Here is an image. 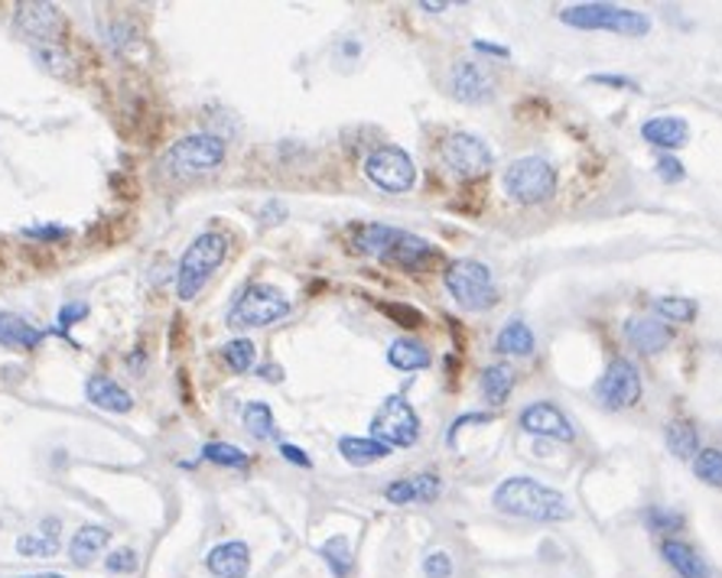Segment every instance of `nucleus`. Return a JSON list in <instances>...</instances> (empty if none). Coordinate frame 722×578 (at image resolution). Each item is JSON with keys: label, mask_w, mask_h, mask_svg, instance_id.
Listing matches in <instances>:
<instances>
[{"label": "nucleus", "mask_w": 722, "mask_h": 578, "mask_svg": "<svg viewBox=\"0 0 722 578\" xmlns=\"http://www.w3.org/2000/svg\"><path fill=\"white\" fill-rule=\"evenodd\" d=\"M556 170L540 157H521L504 170V193L517 205H543L556 195Z\"/></svg>", "instance_id": "obj_6"}, {"label": "nucleus", "mask_w": 722, "mask_h": 578, "mask_svg": "<svg viewBox=\"0 0 722 578\" xmlns=\"http://www.w3.org/2000/svg\"><path fill=\"white\" fill-rule=\"evenodd\" d=\"M440 160H443V167H446L456 180H466V183L488 176L491 167H494L491 147L481 140L479 134H469V131L450 134V137L440 144Z\"/></svg>", "instance_id": "obj_9"}, {"label": "nucleus", "mask_w": 722, "mask_h": 578, "mask_svg": "<svg viewBox=\"0 0 722 578\" xmlns=\"http://www.w3.org/2000/svg\"><path fill=\"white\" fill-rule=\"evenodd\" d=\"M560 23L573 26V29H586V33H619V36H648L651 33V16L632 7H619V3H573L560 10Z\"/></svg>", "instance_id": "obj_2"}, {"label": "nucleus", "mask_w": 722, "mask_h": 578, "mask_svg": "<svg viewBox=\"0 0 722 578\" xmlns=\"http://www.w3.org/2000/svg\"><path fill=\"white\" fill-rule=\"evenodd\" d=\"M33 59L42 65V69H49V72H56V75H72V56L59 46V42H46V46H33Z\"/></svg>", "instance_id": "obj_33"}, {"label": "nucleus", "mask_w": 722, "mask_h": 578, "mask_svg": "<svg viewBox=\"0 0 722 578\" xmlns=\"http://www.w3.org/2000/svg\"><path fill=\"white\" fill-rule=\"evenodd\" d=\"M469 422H491V416L488 413H466V416H460L453 426H450V432H446V442L453 445V439H456V432L463 429V426H469Z\"/></svg>", "instance_id": "obj_46"}, {"label": "nucleus", "mask_w": 722, "mask_h": 578, "mask_svg": "<svg viewBox=\"0 0 722 578\" xmlns=\"http://www.w3.org/2000/svg\"><path fill=\"white\" fill-rule=\"evenodd\" d=\"M85 396L95 403V406H101V409H108V413H131V406H134V396L124 390V386L118 384V381H111V378H88V384H85Z\"/></svg>", "instance_id": "obj_21"}, {"label": "nucleus", "mask_w": 722, "mask_h": 578, "mask_svg": "<svg viewBox=\"0 0 722 578\" xmlns=\"http://www.w3.org/2000/svg\"><path fill=\"white\" fill-rule=\"evenodd\" d=\"M85 312H88V309H85V306H65V309H62V316H59V319H62V325H69V322H72V319H82V316H85Z\"/></svg>", "instance_id": "obj_50"}, {"label": "nucleus", "mask_w": 722, "mask_h": 578, "mask_svg": "<svg viewBox=\"0 0 722 578\" xmlns=\"http://www.w3.org/2000/svg\"><path fill=\"white\" fill-rule=\"evenodd\" d=\"M534 348H537V339H534L530 325H524L521 319L507 322L494 339V352L507 355V358H527V355H534Z\"/></svg>", "instance_id": "obj_25"}, {"label": "nucleus", "mask_w": 722, "mask_h": 578, "mask_svg": "<svg viewBox=\"0 0 722 578\" xmlns=\"http://www.w3.org/2000/svg\"><path fill=\"white\" fill-rule=\"evenodd\" d=\"M401 237V227H391V224H362L355 231V247L368 257H381L388 260L394 241Z\"/></svg>", "instance_id": "obj_24"}, {"label": "nucleus", "mask_w": 722, "mask_h": 578, "mask_svg": "<svg viewBox=\"0 0 722 578\" xmlns=\"http://www.w3.org/2000/svg\"><path fill=\"white\" fill-rule=\"evenodd\" d=\"M424 576L427 578H453V556L437 550L424 559Z\"/></svg>", "instance_id": "obj_41"}, {"label": "nucleus", "mask_w": 722, "mask_h": 578, "mask_svg": "<svg viewBox=\"0 0 722 578\" xmlns=\"http://www.w3.org/2000/svg\"><path fill=\"white\" fill-rule=\"evenodd\" d=\"M473 49L476 52H485V56H501V59H507L511 52H507V46H494V42H485V39H476L473 42Z\"/></svg>", "instance_id": "obj_47"}, {"label": "nucleus", "mask_w": 722, "mask_h": 578, "mask_svg": "<svg viewBox=\"0 0 722 578\" xmlns=\"http://www.w3.org/2000/svg\"><path fill=\"white\" fill-rule=\"evenodd\" d=\"M414 488H417V501L420 504H433L443 494V478L437 471H424V475L414 478Z\"/></svg>", "instance_id": "obj_38"}, {"label": "nucleus", "mask_w": 722, "mask_h": 578, "mask_svg": "<svg viewBox=\"0 0 722 578\" xmlns=\"http://www.w3.org/2000/svg\"><path fill=\"white\" fill-rule=\"evenodd\" d=\"M661 559L681 578H713L707 559L684 540H674V537L661 540Z\"/></svg>", "instance_id": "obj_18"}, {"label": "nucleus", "mask_w": 722, "mask_h": 578, "mask_svg": "<svg viewBox=\"0 0 722 578\" xmlns=\"http://www.w3.org/2000/svg\"><path fill=\"white\" fill-rule=\"evenodd\" d=\"M498 91V78L485 62L463 59L450 69V95L463 104H488Z\"/></svg>", "instance_id": "obj_12"}, {"label": "nucleus", "mask_w": 722, "mask_h": 578, "mask_svg": "<svg viewBox=\"0 0 722 578\" xmlns=\"http://www.w3.org/2000/svg\"><path fill=\"white\" fill-rule=\"evenodd\" d=\"M514 390V368L504 361H494L481 371V393L491 406H501Z\"/></svg>", "instance_id": "obj_29"}, {"label": "nucleus", "mask_w": 722, "mask_h": 578, "mask_svg": "<svg viewBox=\"0 0 722 578\" xmlns=\"http://www.w3.org/2000/svg\"><path fill=\"white\" fill-rule=\"evenodd\" d=\"M339 452H342V458L348 462V465H358V468H365V465H375V462H384L388 455H391V448L384 445V442H378V439H362V435H342L339 439Z\"/></svg>", "instance_id": "obj_22"}, {"label": "nucleus", "mask_w": 722, "mask_h": 578, "mask_svg": "<svg viewBox=\"0 0 722 578\" xmlns=\"http://www.w3.org/2000/svg\"><path fill=\"white\" fill-rule=\"evenodd\" d=\"M664 442H668L671 455L681 458V462H694L697 452H700V432L687 419H671L664 426Z\"/></svg>", "instance_id": "obj_28"}, {"label": "nucleus", "mask_w": 722, "mask_h": 578, "mask_svg": "<svg viewBox=\"0 0 722 578\" xmlns=\"http://www.w3.org/2000/svg\"><path fill=\"white\" fill-rule=\"evenodd\" d=\"M641 371L628 358H615L596 384V399L605 409H628L641 399Z\"/></svg>", "instance_id": "obj_11"}, {"label": "nucleus", "mask_w": 722, "mask_h": 578, "mask_svg": "<svg viewBox=\"0 0 722 578\" xmlns=\"http://www.w3.org/2000/svg\"><path fill=\"white\" fill-rule=\"evenodd\" d=\"M433 254H437V247H433L427 237L411 234V231H401V237L394 241L388 260L397 263V267H404V270H420L427 260H433Z\"/></svg>", "instance_id": "obj_19"}, {"label": "nucleus", "mask_w": 722, "mask_h": 578, "mask_svg": "<svg viewBox=\"0 0 722 578\" xmlns=\"http://www.w3.org/2000/svg\"><path fill=\"white\" fill-rule=\"evenodd\" d=\"M222 358H225V365H229L235 374H247V371L254 368V361H257V348H254V342H247V339H235V342L222 345Z\"/></svg>", "instance_id": "obj_36"}, {"label": "nucleus", "mask_w": 722, "mask_h": 578, "mask_svg": "<svg viewBox=\"0 0 722 578\" xmlns=\"http://www.w3.org/2000/svg\"><path fill=\"white\" fill-rule=\"evenodd\" d=\"M694 475L710 488H722V448H700L694 458Z\"/></svg>", "instance_id": "obj_35"}, {"label": "nucleus", "mask_w": 722, "mask_h": 578, "mask_svg": "<svg viewBox=\"0 0 722 578\" xmlns=\"http://www.w3.org/2000/svg\"><path fill=\"white\" fill-rule=\"evenodd\" d=\"M371 439L384 442L388 448H411L420 439V416L407 403V396H388L378 413L371 416Z\"/></svg>", "instance_id": "obj_8"}, {"label": "nucleus", "mask_w": 722, "mask_h": 578, "mask_svg": "<svg viewBox=\"0 0 722 578\" xmlns=\"http://www.w3.org/2000/svg\"><path fill=\"white\" fill-rule=\"evenodd\" d=\"M322 563L329 566V573L335 578H348L355 569V556H352V543L345 537H332L319 546Z\"/></svg>", "instance_id": "obj_30"}, {"label": "nucleus", "mask_w": 722, "mask_h": 578, "mask_svg": "<svg viewBox=\"0 0 722 578\" xmlns=\"http://www.w3.org/2000/svg\"><path fill=\"white\" fill-rule=\"evenodd\" d=\"M384 497L394 504V507H407L417 501V488H414V478H401V481H391L384 488Z\"/></svg>", "instance_id": "obj_39"}, {"label": "nucleus", "mask_w": 722, "mask_h": 578, "mask_svg": "<svg viewBox=\"0 0 722 578\" xmlns=\"http://www.w3.org/2000/svg\"><path fill=\"white\" fill-rule=\"evenodd\" d=\"M625 342L641 355H658L674 342V329L654 316H635L625 322Z\"/></svg>", "instance_id": "obj_15"}, {"label": "nucleus", "mask_w": 722, "mask_h": 578, "mask_svg": "<svg viewBox=\"0 0 722 578\" xmlns=\"http://www.w3.org/2000/svg\"><path fill=\"white\" fill-rule=\"evenodd\" d=\"M257 374H260L267 384H280V381H283V368H280V365H264V368H257Z\"/></svg>", "instance_id": "obj_48"}, {"label": "nucleus", "mask_w": 722, "mask_h": 578, "mask_svg": "<svg viewBox=\"0 0 722 578\" xmlns=\"http://www.w3.org/2000/svg\"><path fill=\"white\" fill-rule=\"evenodd\" d=\"M365 176L384 189V193H411L417 183V167L411 160V153H404L401 147H378L368 153L365 160Z\"/></svg>", "instance_id": "obj_10"}, {"label": "nucleus", "mask_w": 722, "mask_h": 578, "mask_svg": "<svg viewBox=\"0 0 722 578\" xmlns=\"http://www.w3.org/2000/svg\"><path fill=\"white\" fill-rule=\"evenodd\" d=\"M641 137H645V144L671 153V150H681L690 144V124L681 114H658L641 124Z\"/></svg>", "instance_id": "obj_16"}, {"label": "nucleus", "mask_w": 722, "mask_h": 578, "mask_svg": "<svg viewBox=\"0 0 722 578\" xmlns=\"http://www.w3.org/2000/svg\"><path fill=\"white\" fill-rule=\"evenodd\" d=\"M203 458L212 465H225V468H247V455L238 445H229V442H206Z\"/></svg>", "instance_id": "obj_37"}, {"label": "nucleus", "mask_w": 722, "mask_h": 578, "mask_svg": "<svg viewBox=\"0 0 722 578\" xmlns=\"http://www.w3.org/2000/svg\"><path fill=\"white\" fill-rule=\"evenodd\" d=\"M16 29L33 42V46H46V42H59L62 33V13L52 3H20L16 7Z\"/></svg>", "instance_id": "obj_14"}, {"label": "nucleus", "mask_w": 722, "mask_h": 578, "mask_svg": "<svg viewBox=\"0 0 722 578\" xmlns=\"http://www.w3.org/2000/svg\"><path fill=\"white\" fill-rule=\"evenodd\" d=\"M20 578H65V576H59V573H36V576H20Z\"/></svg>", "instance_id": "obj_53"}, {"label": "nucleus", "mask_w": 722, "mask_h": 578, "mask_svg": "<svg viewBox=\"0 0 722 578\" xmlns=\"http://www.w3.org/2000/svg\"><path fill=\"white\" fill-rule=\"evenodd\" d=\"M450 3H430V0H424L420 3V10H427V13H440V10H446Z\"/></svg>", "instance_id": "obj_52"}, {"label": "nucleus", "mask_w": 722, "mask_h": 578, "mask_svg": "<svg viewBox=\"0 0 722 578\" xmlns=\"http://www.w3.org/2000/svg\"><path fill=\"white\" fill-rule=\"evenodd\" d=\"M641 520H645V527H648L651 533H681L684 524H687L684 514H677V511H671V507H645Z\"/></svg>", "instance_id": "obj_34"}, {"label": "nucleus", "mask_w": 722, "mask_h": 578, "mask_svg": "<svg viewBox=\"0 0 722 578\" xmlns=\"http://www.w3.org/2000/svg\"><path fill=\"white\" fill-rule=\"evenodd\" d=\"M108 543H111V530H108V527H98V524H88V527H82V530L72 537L69 556H72L75 566H88V563H95V559L105 553Z\"/></svg>", "instance_id": "obj_20"}, {"label": "nucleus", "mask_w": 722, "mask_h": 578, "mask_svg": "<svg viewBox=\"0 0 722 578\" xmlns=\"http://www.w3.org/2000/svg\"><path fill=\"white\" fill-rule=\"evenodd\" d=\"M206 569L216 578H244L250 569V550L241 540H229L209 550L206 556Z\"/></svg>", "instance_id": "obj_17"}, {"label": "nucleus", "mask_w": 722, "mask_h": 578, "mask_svg": "<svg viewBox=\"0 0 722 578\" xmlns=\"http://www.w3.org/2000/svg\"><path fill=\"white\" fill-rule=\"evenodd\" d=\"M225 254H229V241H225V234H219V231H206V234H199V237L186 247V254H183V260H180L176 296H180L183 303L196 299V296L203 293V286L209 283V276L222 267Z\"/></svg>", "instance_id": "obj_3"}, {"label": "nucleus", "mask_w": 722, "mask_h": 578, "mask_svg": "<svg viewBox=\"0 0 722 578\" xmlns=\"http://www.w3.org/2000/svg\"><path fill=\"white\" fill-rule=\"evenodd\" d=\"M105 569L114 573V576H131V573H137V553L134 550H114L105 559Z\"/></svg>", "instance_id": "obj_40"}, {"label": "nucleus", "mask_w": 722, "mask_h": 578, "mask_svg": "<svg viewBox=\"0 0 722 578\" xmlns=\"http://www.w3.org/2000/svg\"><path fill=\"white\" fill-rule=\"evenodd\" d=\"M46 339V332H39L36 325H29L26 319L13 316V312H0V345L3 348H36Z\"/></svg>", "instance_id": "obj_27"}, {"label": "nucleus", "mask_w": 722, "mask_h": 578, "mask_svg": "<svg viewBox=\"0 0 722 578\" xmlns=\"http://www.w3.org/2000/svg\"><path fill=\"white\" fill-rule=\"evenodd\" d=\"M592 85H605V88H625V91H638V82L628 75H589Z\"/></svg>", "instance_id": "obj_44"}, {"label": "nucleus", "mask_w": 722, "mask_h": 578, "mask_svg": "<svg viewBox=\"0 0 722 578\" xmlns=\"http://www.w3.org/2000/svg\"><path fill=\"white\" fill-rule=\"evenodd\" d=\"M430 361H433L430 348L417 339H397L388 348V365L397 371H424V368H430Z\"/></svg>", "instance_id": "obj_26"}, {"label": "nucleus", "mask_w": 722, "mask_h": 578, "mask_svg": "<svg viewBox=\"0 0 722 578\" xmlns=\"http://www.w3.org/2000/svg\"><path fill=\"white\" fill-rule=\"evenodd\" d=\"M26 237H65L62 227H29Z\"/></svg>", "instance_id": "obj_49"}, {"label": "nucleus", "mask_w": 722, "mask_h": 578, "mask_svg": "<svg viewBox=\"0 0 722 578\" xmlns=\"http://www.w3.org/2000/svg\"><path fill=\"white\" fill-rule=\"evenodd\" d=\"M56 550H59V520L56 517H46L39 524V533H26L16 540V553L26 559H46Z\"/></svg>", "instance_id": "obj_23"}, {"label": "nucleus", "mask_w": 722, "mask_h": 578, "mask_svg": "<svg viewBox=\"0 0 722 578\" xmlns=\"http://www.w3.org/2000/svg\"><path fill=\"white\" fill-rule=\"evenodd\" d=\"M290 316V299L270 283H250L229 312L232 329H264Z\"/></svg>", "instance_id": "obj_7"}, {"label": "nucleus", "mask_w": 722, "mask_h": 578, "mask_svg": "<svg viewBox=\"0 0 722 578\" xmlns=\"http://www.w3.org/2000/svg\"><path fill=\"white\" fill-rule=\"evenodd\" d=\"M517 422H521V429H524L527 435H537V439H550V442H573V439H576L573 419H570L560 406H553V403H547V399L524 406L521 416H517Z\"/></svg>", "instance_id": "obj_13"}, {"label": "nucleus", "mask_w": 722, "mask_h": 578, "mask_svg": "<svg viewBox=\"0 0 722 578\" xmlns=\"http://www.w3.org/2000/svg\"><path fill=\"white\" fill-rule=\"evenodd\" d=\"M391 319H397L404 329H420L424 325V312H417L414 306H397V303H384L381 306Z\"/></svg>", "instance_id": "obj_42"}, {"label": "nucleus", "mask_w": 722, "mask_h": 578, "mask_svg": "<svg viewBox=\"0 0 722 578\" xmlns=\"http://www.w3.org/2000/svg\"><path fill=\"white\" fill-rule=\"evenodd\" d=\"M491 507L498 514L517 517V520H534V524H560L573 517V507L566 501V494H560L556 488H547L534 478H504L494 494H491Z\"/></svg>", "instance_id": "obj_1"}, {"label": "nucleus", "mask_w": 722, "mask_h": 578, "mask_svg": "<svg viewBox=\"0 0 722 578\" xmlns=\"http://www.w3.org/2000/svg\"><path fill=\"white\" fill-rule=\"evenodd\" d=\"M244 429L254 435V439H273L277 435V422H273V413L267 403L254 399L244 406Z\"/></svg>", "instance_id": "obj_32"}, {"label": "nucleus", "mask_w": 722, "mask_h": 578, "mask_svg": "<svg viewBox=\"0 0 722 578\" xmlns=\"http://www.w3.org/2000/svg\"><path fill=\"white\" fill-rule=\"evenodd\" d=\"M280 455L290 462V465H299V468H313V458L303 452V448H296V445H290V442H283L280 445Z\"/></svg>", "instance_id": "obj_45"}, {"label": "nucleus", "mask_w": 722, "mask_h": 578, "mask_svg": "<svg viewBox=\"0 0 722 578\" xmlns=\"http://www.w3.org/2000/svg\"><path fill=\"white\" fill-rule=\"evenodd\" d=\"M443 283H446L450 296L456 299V306H463L466 312H488L501 299L491 270L481 260H473V257L453 260L443 273Z\"/></svg>", "instance_id": "obj_5"}, {"label": "nucleus", "mask_w": 722, "mask_h": 578, "mask_svg": "<svg viewBox=\"0 0 722 578\" xmlns=\"http://www.w3.org/2000/svg\"><path fill=\"white\" fill-rule=\"evenodd\" d=\"M651 309L661 322H694L697 319V303L687 296H658V299H651Z\"/></svg>", "instance_id": "obj_31"}, {"label": "nucleus", "mask_w": 722, "mask_h": 578, "mask_svg": "<svg viewBox=\"0 0 722 578\" xmlns=\"http://www.w3.org/2000/svg\"><path fill=\"white\" fill-rule=\"evenodd\" d=\"M658 176H661L664 183H684V180H687V170H684V163H681L677 157L664 153V157L658 160Z\"/></svg>", "instance_id": "obj_43"}, {"label": "nucleus", "mask_w": 722, "mask_h": 578, "mask_svg": "<svg viewBox=\"0 0 722 578\" xmlns=\"http://www.w3.org/2000/svg\"><path fill=\"white\" fill-rule=\"evenodd\" d=\"M260 214H264V218H286V208H283L280 201H267Z\"/></svg>", "instance_id": "obj_51"}, {"label": "nucleus", "mask_w": 722, "mask_h": 578, "mask_svg": "<svg viewBox=\"0 0 722 578\" xmlns=\"http://www.w3.org/2000/svg\"><path fill=\"white\" fill-rule=\"evenodd\" d=\"M222 163H225V140L222 137L189 134L163 153L160 170L170 180H193V176H206V173L219 170Z\"/></svg>", "instance_id": "obj_4"}]
</instances>
